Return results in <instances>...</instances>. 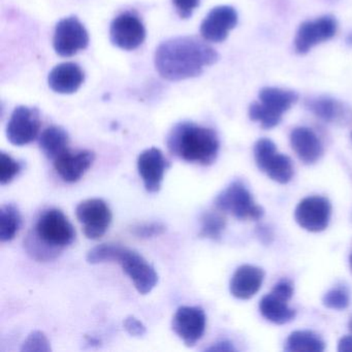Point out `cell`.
Wrapping results in <instances>:
<instances>
[{"instance_id": "obj_23", "label": "cell", "mask_w": 352, "mask_h": 352, "mask_svg": "<svg viewBox=\"0 0 352 352\" xmlns=\"http://www.w3.org/2000/svg\"><path fill=\"white\" fill-rule=\"evenodd\" d=\"M298 100V96L296 92L280 88L265 87L259 92L261 104L280 115L289 110Z\"/></svg>"}, {"instance_id": "obj_25", "label": "cell", "mask_w": 352, "mask_h": 352, "mask_svg": "<svg viewBox=\"0 0 352 352\" xmlns=\"http://www.w3.org/2000/svg\"><path fill=\"white\" fill-rule=\"evenodd\" d=\"M21 214L12 204L3 205L0 209V240L10 242L15 238L21 228Z\"/></svg>"}, {"instance_id": "obj_10", "label": "cell", "mask_w": 352, "mask_h": 352, "mask_svg": "<svg viewBox=\"0 0 352 352\" xmlns=\"http://www.w3.org/2000/svg\"><path fill=\"white\" fill-rule=\"evenodd\" d=\"M294 294V287L288 281H281L275 285L271 294L261 298L259 310L267 320L276 324L289 322L296 316V311L289 308L288 300Z\"/></svg>"}, {"instance_id": "obj_19", "label": "cell", "mask_w": 352, "mask_h": 352, "mask_svg": "<svg viewBox=\"0 0 352 352\" xmlns=\"http://www.w3.org/2000/svg\"><path fill=\"white\" fill-rule=\"evenodd\" d=\"M85 76L79 65L74 63H65L56 65L49 74L48 84L53 91L60 94H75Z\"/></svg>"}, {"instance_id": "obj_24", "label": "cell", "mask_w": 352, "mask_h": 352, "mask_svg": "<svg viewBox=\"0 0 352 352\" xmlns=\"http://www.w3.org/2000/svg\"><path fill=\"white\" fill-rule=\"evenodd\" d=\"M325 349L324 342L313 331H296L290 333L285 350L290 352H321Z\"/></svg>"}, {"instance_id": "obj_3", "label": "cell", "mask_w": 352, "mask_h": 352, "mask_svg": "<svg viewBox=\"0 0 352 352\" xmlns=\"http://www.w3.org/2000/svg\"><path fill=\"white\" fill-rule=\"evenodd\" d=\"M87 261L91 265L102 263H118L131 278L138 292L147 294L158 282L155 269L137 251L118 244H102L88 252Z\"/></svg>"}, {"instance_id": "obj_20", "label": "cell", "mask_w": 352, "mask_h": 352, "mask_svg": "<svg viewBox=\"0 0 352 352\" xmlns=\"http://www.w3.org/2000/svg\"><path fill=\"white\" fill-rule=\"evenodd\" d=\"M290 143L292 149L304 164H315L322 156L323 148L320 140L307 127L294 129L290 133Z\"/></svg>"}, {"instance_id": "obj_22", "label": "cell", "mask_w": 352, "mask_h": 352, "mask_svg": "<svg viewBox=\"0 0 352 352\" xmlns=\"http://www.w3.org/2000/svg\"><path fill=\"white\" fill-rule=\"evenodd\" d=\"M69 135L59 126H50L43 131L40 137V147L43 153L55 160L69 150Z\"/></svg>"}, {"instance_id": "obj_14", "label": "cell", "mask_w": 352, "mask_h": 352, "mask_svg": "<svg viewBox=\"0 0 352 352\" xmlns=\"http://www.w3.org/2000/svg\"><path fill=\"white\" fill-rule=\"evenodd\" d=\"M110 38L113 45L118 48L135 50L145 41V28L141 20L133 14H121L111 24Z\"/></svg>"}, {"instance_id": "obj_16", "label": "cell", "mask_w": 352, "mask_h": 352, "mask_svg": "<svg viewBox=\"0 0 352 352\" xmlns=\"http://www.w3.org/2000/svg\"><path fill=\"white\" fill-rule=\"evenodd\" d=\"M238 23V14L234 8L220 6L214 8L201 25L204 40L211 43H221L228 38V32Z\"/></svg>"}, {"instance_id": "obj_37", "label": "cell", "mask_w": 352, "mask_h": 352, "mask_svg": "<svg viewBox=\"0 0 352 352\" xmlns=\"http://www.w3.org/2000/svg\"><path fill=\"white\" fill-rule=\"evenodd\" d=\"M349 329H350V331H351V333H352V318H350V321H349Z\"/></svg>"}, {"instance_id": "obj_32", "label": "cell", "mask_w": 352, "mask_h": 352, "mask_svg": "<svg viewBox=\"0 0 352 352\" xmlns=\"http://www.w3.org/2000/svg\"><path fill=\"white\" fill-rule=\"evenodd\" d=\"M166 230V226L162 222H149L133 226L131 232L140 239H151L162 236Z\"/></svg>"}, {"instance_id": "obj_30", "label": "cell", "mask_w": 352, "mask_h": 352, "mask_svg": "<svg viewBox=\"0 0 352 352\" xmlns=\"http://www.w3.org/2000/svg\"><path fill=\"white\" fill-rule=\"evenodd\" d=\"M21 170V164L11 155L0 153V184H9Z\"/></svg>"}, {"instance_id": "obj_11", "label": "cell", "mask_w": 352, "mask_h": 352, "mask_svg": "<svg viewBox=\"0 0 352 352\" xmlns=\"http://www.w3.org/2000/svg\"><path fill=\"white\" fill-rule=\"evenodd\" d=\"M331 215V203L322 197H306L294 211V218L298 226L311 232L324 230L329 226Z\"/></svg>"}, {"instance_id": "obj_17", "label": "cell", "mask_w": 352, "mask_h": 352, "mask_svg": "<svg viewBox=\"0 0 352 352\" xmlns=\"http://www.w3.org/2000/svg\"><path fill=\"white\" fill-rule=\"evenodd\" d=\"M96 154L89 150L72 152L67 150L54 160L55 170L63 181L75 183L91 168Z\"/></svg>"}, {"instance_id": "obj_15", "label": "cell", "mask_w": 352, "mask_h": 352, "mask_svg": "<svg viewBox=\"0 0 352 352\" xmlns=\"http://www.w3.org/2000/svg\"><path fill=\"white\" fill-rule=\"evenodd\" d=\"M168 166V160L158 148H149L140 154L138 170L148 192L156 193L160 190Z\"/></svg>"}, {"instance_id": "obj_33", "label": "cell", "mask_w": 352, "mask_h": 352, "mask_svg": "<svg viewBox=\"0 0 352 352\" xmlns=\"http://www.w3.org/2000/svg\"><path fill=\"white\" fill-rule=\"evenodd\" d=\"M179 16L183 19H187L192 15L195 10L199 6V0H173Z\"/></svg>"}, {"instance_id": "obj_4", "label": "cell", "mask_w": 352, "mask_h": 352, "mask_svg": "<svg viewBox=\"0 0 352 352\" xmlns=\"http://www.w3.org/2000/svg\"><path fill=\"white\" fill-rule=\"evenodd\" d=\"M34 232L45 244L60 251L73 244L76 239L73 224L61 210L55 208L41 214Z\"/></svg>"}, {"instance_id": "obj_34", "label": "cell", "mask_w": 352, "mask_h": 352, "mask_svg": "<svg viewBox=\"0 0 352 352\" xmlns=\"http://www.w3.org/2000/svg\"><path fill=\"white\" fill-rule=\"evenodd\" d=\"M123 325H124L125 331L129 335L133 336V337H142L147 331V329H146L144 323L139 320V319L135 318V316L126 317L124 322H123Z\"/></svg>"}, {"instance_id": "obj_26", "label": "cell", "mask_w": 352, "mask_h": 352, "mask_svg": "<svg viewBox=\"0 0 352 352\" xmlns=\"http://www.w3.org/2000/svg\"><path fill=\"white\" fill-rule=\"evenodd\" d=\"M24 247L28 254L38 261H49L56 258L60 250L45 244L34 232H30L24 240Z\"/></svg>"}, {"instance_id": "obj_13", "label": "cell", "mask_w": 352, "mask_h": 352, "mask_svg": "<svg viewBox=\"0 0 352 352\" xmlns=\"http://www.w3.org/2000/svg\"><path fill=\"white\" fill-rule=\"evenodd\" d=\"M337 28V21L331 16L300 24L294 38L296 53L306 54L316 45L331 40L335 36Z\"/></svg>"}, {"instance_id": "obj_5", "label": "cell", "mask_w": 352, "mask_h": 352, "mask_svg": "<svg viewBox=\"0 0 352 352\" xmlns=\"http://www.w3.org/2000/svg\"><path fill=\"white\" fill-rule=\"evenodd\" d=\"M218 210L240 220H257L263 217V208L255 204L250 191L241 181H234L215 199Z\"/></svg>"}, {"instance_id": "obj_8", "label": "cell", "mask_w": 352, "mask_h": 352, "mask_svg": "<svg viewBox=\"0 0 352 352\" xmlns=\"http://www.w3.org/2000/svg\"><path fill=\"white\" fill-rule=\"evenodd\" d=\"M89 36L83 24L76 17L60 20L55 28L53 46L61 57H71L87 48Z\"/></svg>"}, {"instance_id": "obj_29", "label": "cell", "mask_w": 352, "mask_h": 352, "mask_svg": "<svg viewBox=\"0 0 352 352\" xmlns=\"http://www.w3.org/2000/svg\"><path fill=\"white\" fill-rule=\"evenodd\" d=\"M323 305L331 310H344L350 304V296L344 287H336L327 292L322 298Z\"/></svg>"}, {"instance_id": "obj_28", "label": "cell", "mask_w": 352, "mask_h": 352, "mask_svg": "<svg viewBox=\"0 0 352 352\" xmlns=\"http://www.w3.org/2000/svg\"><path fill=\"white\" fill-rule=\"evenodd\" d=\"M249 117L251 120L261 123L265 129H271L281 122L282 115L270 110L261 102H253L249 108Z\"/></svg>"}, {"instance_id": "obj_9", "label": "cell", "mask_w": 352, "mask_h": 352, "mask_svg": "<svg viewBox=\"0 0 352 352\" xmlns=\"http://www.w3.org/2000/svg\"><path fill=\"white\" fill-rule=\"evenodd\" d=\"M41 127L38 109L20 106L14 110L7 126V138L14 146H25L38 137Z\"/></svg>"}, {"instance_id": "obj_31", "label": "cell", "mask_w": 352, "mask_h": 352, "mask_svg": "<svg viewBox=\"0 0 352 352\" xmlns=\"http://www.w3.org/2000/svg\"><path fill=\"white\" fill-rule=\"evenodd\" d=\"M21 351L49 352L51 351L50 342L43 331H34L22 344Z\"/></svg>"}, {"instance_id": "obj_6", "label": "cell", "mask_w": 352, "mask_h": 352, "mask_svg": "<svg viewBox=\"0 0 352 352\" xmlns=\"http://www.w3.org/2000/svg\"><path fill=\"white\" fill-rule=\"evenodd\" d=\"M254 158L261 172L272 180L286 184L294 177V166L287 156L278 153L275 144L269 139H261L254 146Z\"/></svg>"}, {"instance_id": "obj_12", "label": "cell", "mask_w": 352, "mask_h": 352, "mask_svg": "<svg viewBox=\"0 0 352 352\" xmlns=\"http://www.w3.org/2000/svg\"><path fill=\"white\" fill-rule=\"evenodd\" d=\"M206 324L207 317L201 307H180L173 318V331L188 347H192L201 339Z\"/></svg>"}, {"instance_id": "obj_27", "label": "cell", "mask_w": 352, "mask_h": 352, "mask_svg": "<svg viewBox=\"0 0 352 352\" xmlns=\"http://www.w3.org/2000/svg\"><path fill=\"white\" fill-rule=\"evenodd\" d=\"M201 228L199 232L201 238L217 241L221 238L222 232L226 228V222L223 216L218 212H206L201 216Z\"/></svg>"}, {"instance_id": "obj_35", "label": "cell", "mask_w": 352, "mask_h": 352, "mask_svg": "<svg viewBox=\"0 0 352 352\" xmlns=\"http://www.w3.org/2000/svg\"><path fill=\"white\" fill-rule=\"evenodd\" d=\"M207 351L213 352H228L236 351V348L232 346V344L228 341H220L212 345L211 347L208 348Z\"/></svg>"}, {"instance_id": "obj_2", "label": "cell", "mask_w": 352, "mask_h": 352, "mask_svg": "<svg viewBox=\"0 0 352 352\" xmlns=\"http://www.w3.org/2000/svg\"><path fill=\"white\" fill-rule=\"evenodd\" d=\"M170 153L184 162L210 166L219 152V140L215 131L192 122L175 125L166 140Z\"/></svg>"}, {"instance_id": "obj_36", "label": "cell", "mask_w": 352, "mask_h": 352, "mask_svg": "<svg viewBox=\"0 0 352 352\" xmlns=\"http://www.w3.org/2000/svg\"><path fill=\"white\" fill-rule=\"evenodd\" d=\"M338 350L340 352L352 351V336L342 338L339 344H338Z\"/></svg>"}, {"instance_id": "obj_18", "label": "cell", "mask_w": 352, "mask_h": 352, "mask_svg": "<svg viewBox=\"0 0 352 352\" xmlns=\"http://www.w3.org/2000/svg\"><path fill=\"white\" fill-rule=\"evenodd\" d=\"M265 273L254 265H245L239 267L230 280V294L240 300H248L257 294L263 284Z\"/></svg>"}, {"instance_id": "obj_21", "label": "cell", "mask_w": 352, "mask_h": 352, "mask_svg": "<svg viewBox=\"0 0 352 352\" xmlns=\"http://www.w3.org/2000/svg\"><path fill=\"white\" fill-rule=\"evenodd\" d=\"M307 108L319 119L329 123H345L351 118V113L339 100L318 98L306 102Z\"/></svg>"}, {"instance_id": "obj_7", "label": "cell", "mask_w": 352, "mask_h": 352, "mask_svg": "<svg viewBox=\"0 0 352 352\" xmlns=\"http://www.w3.org/2000/svg\"><path fill=\"white\" fill-rule=\"evenodd\" d=\"M78 220L83 224L84 234L90 240L102 238L110 228L112 212L102 199H89L82 201L76 209Z\"/></svg>"}, {"instance_id": "obj_1", "label": "cell", "mask_w": 352, "mask_h": 352, "mask_svg": "<svg viewBox=\"0 0 352 352\" xmlns=\"http://www.w3.org/2000/svg\"><path fill=\"white\" fill-rule=\"evenodd\" d=\"M211 46L193 36H179L160 45L155 52L158 74L168 81L197 77L218 60Z\"/></svg>"}, {"instance_id": "obj_38", "label": "cell", "mask_w": 352, "mask_h": 352, "mask_svg": "<svg viewBox=\"0 0 352 352\" xmlns=\"http://www.w3.org/2000/svg\"><path fill=\"white\" fill-rule=\"evenodd\" d=\"M350 267H351V270H352V254H351V256H350Z\"/></svg>"}]
</instances>
